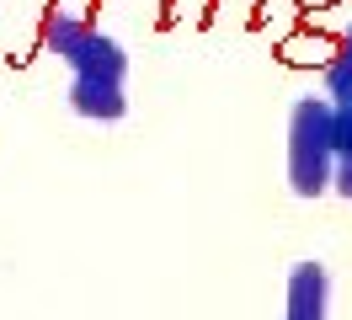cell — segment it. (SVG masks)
<instances>
[{
    "mask_svg": "<svg viewBox=\"0 0 352 320\" xmlns=\"http://www.w3.org/2000/svg\"><path fill=\"white\" fill-rule=\"evenodd\" d=\"M331 171H336L331 102L326 96H299L288 107V187H294V198L331 192Z\"/></svg>",
    "mask_w": 352,
    "mask_h": 320,
    "instance_id": "6da1fadb",
    "label": "cell"
},
{
    "mask_svg": "<svg viewBox=\"0 0 352 320\" xmlns=\"http://www.w3.org/2000/svg\"><path fill=\"white\" fill-rule=\"evenodd\" d=\"M43 43L69 64L75 81H123L129 85V48H123L118 38H107L102 27L69 17V11H48Z\"/></svg>",
    "mask_w": 352,
    "mask_h": 320,
    "instance_id": "7a4b0ae2",
    "label": "cell"
},
{
    "mask_svg": "<svg viewBox=\"0 0 352 320\" xmlns=\"http://www.w3.org/2000/svg\"><path fill=\"white\" fill-rule=\"evenodd\" d=\"M326 315H331V267L326 262H294L283 320H326Z\"/></svg>",
    "mask_w": 352,
    "mask_h": 320,
    "instance_id": "3957f363",
    "label": "cell"
},
{
    "mask_svg": "<svg viewBox=\"0 0 352 320\" xmlns=\"http://www.w3.org/2000/svg\"><path fill=\"white\" fill-rule=\"evenodd\" d=\"M69 112L91 123H118L129 118V85L123 81H69Z\"/></svg>",
    "mask_w": 352,
    "mask_h": 320,
    "instance_id": "277c9868",
    "label": "cell"
},
{
    "mask_svg": "<svg viewBox=\"0 0 352 320\" xmlns=\"http://www.w3.org/2000/svg\"><path fill=\"white\" fill-rule=\"evenodd\" d=\"M320 81H326V102H331V107L352 102V21H347V32H342V43L326 54Z\"/></svg>",
    "mask_w": 352,
    "mask_h": 320,
    "instance_id": "5b68a950",
    "label": "cell"
},
{
    "mask_svg": "<svg viewBox=\"0 0 352 320\" xmlns=\"http://www.w3.org/2000/svg\"><path fill=\"white\" fill-rule=\"evenodd\" d=\"M331 145H336V160H352V102L331 107Z\"/></svg>",
    "mask_w": 352,
    "mask_h": 320,
    "instance_id": "8992f818",
    "label": "cell"
},
{
    "mask_svg": "<svg viewBox=\"0 0 352 320\" xmlns=\"http://www.w3.org/2000/svg\"><path fill=\"white\" fill-rule=\"evenodd\" d=\"M331 192H342L352 203V160H336V171H331Z\"/></svg>",
    "mask_w": 352,
    "mask_h": 320,
    "instance_id": "52a82bcc",
    "label": "cell"
}]
</instances>
